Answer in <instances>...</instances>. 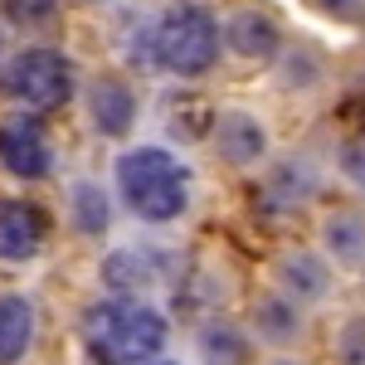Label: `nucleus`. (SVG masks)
I'll use <instances>...</instances> for the list:
<instances>
[{"label": "nucleus", "mask_w": 365, "mask_h": 365, "mask_svg": "<svg viewBox=\"0 0 365 365\" xmlns=\"http://www.w3.org/2000/svg\"><path fill=\"white\" fill-rule=\"evenodd\" d=\"M113 190L137 215L141 225H175L190 215L195 200V170L190 161L166 141H137L117 151L113 161Z\"/></svg>", "instance_id": "nucleus-1"}, {"label": "nucleus", "mask_w": 365, "mask_h": 365, "mask_svg": "<svg viewBox=\"0 0 365 365\" xmlns=\"http://www.w3.org/2000/svg\"><path fill=\"white\" fill-rule=\"evenodd\" d=\"M83 341L113 365H151L166 351L170 322L151 297H98L83 312Z\"/></svg>", "instance_id": "nucleus-2"}, {"label": "nucleus", "mask_w": 365, "mask_h": 365, "mask_svg": "<svg viewBox=\"0 0 365 365\" xmlns=\"http://www.w3.org/2000/svg\"><path fill=\"white\" fill-rule=\"evenodd\" d=\"M220 63V15L200 0H170L151 20V68L170 78H205Z\"/></svg>", "instance_id": "nucleus-3"}, {"label": "nucleus", "mask_w": 365, "mask_h": 365, "mask_svg": "<svg viewBox=\"0 0 365 365\" xmlns=\"http://www.w3.org/2000/svg\"><path fill=\"white\" fill-rule=\"evenodd\" d=\"M0 93L29 117L58 113L78 93V68L54 44H25V49H10V58L0 63Z\"/></svg>", "instance_id": "nucleus-4"}, {"label": "nucleus", "mask_w": 365, "mask_h": 365, "mask_svg": "<svg viewBox=\"0 0 365 365\" xmlns=\"http://www.w3.org/2000/svg\"><path fill=\"white\" fill-rule=\"evenodd\" d=\"M205 146L234 175H258L278 151L268 117L258 108H249V103H220L210 113V127H205Z\"/></svg>", "instance_id": "nucleus-5"}, {"label": "nucleus", "mask_w": 365, "mask_h": 365, "mask_svg": "<svg viewBox=\"0 0 365 365\" xmlns=\"http://www.w3.org/2000/svg\"><path fill=\"white\" fill-rule=\"evenodd\" d=\"M336 282H341V273L312 244H282L263 263V287L282 292L287 302H297L302 312L327 307L336 297Z\"/></svg>", "instance_id": "nucleus-6"}, {"label": "nucleus", "mask_w": 365, "mask_h": 365, "mask_svg": "<svg viewBox=\"0 0 365 365\" xmlns=\"http://www.w3.org/2000/svg\"><path fill=\"white\" fill-rule=\"evenodd\" d=\"M282 44H287L282 20L268 5H258V0H239V5H229L220 15V54H229L234 63L268 68Z\"/></svg>", "instance_id": "nucleus-7"}, {"label": "nucleus", "mask_w": 365, "mask_h": 365, "mask_svg": "<svg viewBox=\"0 0 365 365\" xmlns=\"http://www.w3.org/2000/svg\"><path fill=\"white\" fill-rule=\"evenodd\" d=\"M322 195V166L312 151H273V161L258 170V205L268 215H297Z\"/></svg>", "instance_id": "nucleus-8"}, {"label": "nucleus", "mask_w": 365, "mask_h": 365, "mask_svg": "<svg viewBox=\"0 0 365 365\" xmlns=\"http://www.w3.org/2000/svg\"><path fill=\"white\" fill-rule=\"evenodd\" d=\"M312 249L336 273H365V205L356 200L322 205L312 220Z\"/></svg>", "instance_id": "nucleus-9"}, {"label": "nucleus", "mask_w": 365, "mask_h": 365, "mask_svg": "<svg viewBox=\"0 0 365 365\" xmlns=\"http://www.w3.org/2000/svg\"><path fill=\"white\" fill-rule=\"evenodd\" d=\"M0 170L15 175L20 185H34V180L54 175V146H49V132H44L39 117H29V113L0 117Z\"/></svg>", "instance_id": "nucleus-10"}, {"label": "nucleus", "mask_w": 365, "mask_h": 365, "mask_svg": "<svg viewBox=\"0 0 365 365\" xmlns=\"http://www.w3.org/2000/svg\"><path fill=\"white\" fill-rule=\"evenodd\" d=\"M49 244V215L29 195H0V268H25Z\"/></svg>", "instance_id": "nucleus-11"}, {"label": "nucleus", "mask_w": 365, "mask_h": 365, "mask_svg": "<svg viewBox=\"0 0 365 365\" xmlns=\"http://www.w3.org/2000/svg\"><path fill=\"white\" fill-rule=\"evenodd\" d=\"M83 113H88V127L103 141H122V137H132V127H137L141 98H137V88H132V78L98 73L83 88Z\"/></svg>", "instance_id": "nucleus-12"}, {"label": "nucleus", "mask_w": 365, "mask_h": 365, "mask_svg": "<svg viewBox=\"0 0 365 365\" xmlns=\"http://www.w3.org/2000/svg\"><path fill=\"white\" fill-rule=\"evenodd\" d=\"M244 327L253 331L258 351H268V356H287V351H297V341L307 336L312 312H302L297 302H287V297L273 292V287H258V297L249 302Z\"/></svg>", "instance_id": "nucleus-13"}, {"label": "nucleus", "mask_w": 365, "mask_h": 365, "mask_svg": "<svg viewBox=\"0 0 365 365\" xmlns=\"http://www.w3.org/2000/svg\"><path fill=\"white\" fill-rule=\"evenodd\" d=\"M268 73H273V88L282 98H317V93L331 88V58L322 54L312 39H292L287 34V44L268 63Z\"/></svg>", "instance_id": "nucleus-14"}, {"label": "nucleus", "mask_w": 365, "mask_h": 365, "mask_svg": "<svg viewBox=\"0 0 365 365\" xmlns=\"http://www.w3.org/2000/svg\"><path fill=\"white\" fill-rule=\"evenodd\" d=\"M161 282V258L141 244H113L98 258V287L108 297H146Z\"/></svg>", "instance_id": "nucleus-15"}, {"label": "nucleus", "mask_w": 365, "mask_h": 365, "mask_svg": "<svg viewBox=\"0 0 365 365\" xmlns=\"http://www.w3.org/2000/svg\"><path fill=\"white\" fill-rule=\"evenodd\" d=\"M195 356L205 365H253L258 361V341H253V331L239 317L210 312L195 327Z\"/></svg>", "instance_id": "nucleus-16"}, {"label": "nucleus", "mask_w": 365, "mask_h": 365, "mask_svg": "<svg viewBox=\"0 0 365 365\" xmlns=\"http://www.w3.org/2000/svg\"><path fill=\"white\" fill-rule=\"evenodd\" d=\"M63 215H68V229L73 234L103 239L113 229V190L98 175H73L63 185Z\"/></svg>", "instance_id": "nucleus-17"}, {"label": "nucleus", "mask_w": 365, "mask_h": 365, "mask_svg": "<svg viewBox=\"0 0 365 365\" xmlns=\"http://www.w3.org/2000/svg\"><path fill=\"white\" fill-rule=\"evenodd\" d=\"M39 341V307L29 292H0V365H20Z\"/></svg>", "instance_id": "nucleus-18"}, {"label": "nucleus", "mask_w": 365, "mask_h": 365, "mask_svg": "<svg viewBox=\"0 0 365 365\" xmlns=\"http://www.w3.org/2000/svg\"><path fill=\"white\" fill-rule=\"evenodd\" d=\"M331 170H336V180L356 195V205H365V132L356 137H346L336 146V156H331Z\"/></svg>", "instance_id": "nucleus-19"}, {"label": "nucleus", "mask_w": 365, "mask_h": 365, "mask_svg": "<svg viewBox=\"0 0 365 365\" xmlns=\"http://www.w3.org/2000/svg\"><path fill=\"white\" fill-rule=\"evenodd\" d=\"M331 361L336 365H365V312H346L331 331Z\"/></svg>", "instance_id": "nucleus-20"}, {"label": "nucleus", "mask_w": 365, "mask_h": 365, "mask_svg": "<svg viewBox=\"0 0 365 365\" xmlns=\"http://www.w3.org/2000/svg\"><path fill=\"white\" fill-rule=\"evenodd\" d=\"M0 20L5 25H20V29H44L63 15V0H0Z\"/></svg>", "instance_id": "nucleus-21"}, {"label": "nucleus", "mask_w": 365, "mask_h": 365, "mask_svg": "<svg viewBox=\"0 0 365 365\" xmlns=\"http://www.w3.org/2000/svg\"><path fill=\"white\" fill-rule=\"evenodd\" d=\"M312 5L336 25H365V0H312Z\"/></svg>", "instance_id": "nucleus-22"}, {"label": "nucleus", "mask_w": 365, "mask_h": 365, "mask_svg": "<svg viewBox=\"0 0 365 365\" xmlns=\"http://www.w3.org/2000/svg\"><path fill=\"white\" fill-rule=\"evenodd\" d=\"M263 365H307V361H302L297 351H287V356H268V361H263Z\"/></svg>", "instance_id": "nucleus-23"}, {"label": "nucleus", "mask_w": 365, "mask_h": 365, "mask_svg": "<svg viewBox=\"0 0 365 365\" xmlns=\"http://www.w3.org/2000/svg\"><path fill=\"white\" fill-rule=\"evenodd\" d=\"M5 58H10V25L0 20V63H5Z\"/></svg>", "instance_id": "nucleus-24"}, {"label": "nucleus", "mask_w": 365, "mask_h": 365, "mask_svg": "<svg viewBox=\"0 0 365 365\" xmlns=\"http://www.w3.org/2000/svg\"><path fill=\"white\" fill-rule=\"evenodd\" d=\"M151 365H180V361H170V356H161V361H151Z\"/></svg>", "instance_id": "nucleus-25"}]
</instances>
